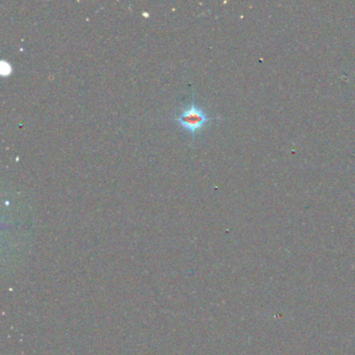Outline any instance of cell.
Segmentation results:
<instances>
[{
	"instance_id": "cell-1",
	"label": "cell",
	"mask_w": 355,
	"mask_h": 355,
	"mask_svg": "<svg viewBox=\"0 0 355 355\" xmlns=\"http://www.w3.org/2000/svg\"><path fill=\"white\" fill-rule=\"evenodd\" d=\"M211 120L202 107H199L194 101H191L180 110L174 121L182 130L190 134L192 138H195V136L205 128V124L209 123Z\"/></svg>"
}]
</instances>
